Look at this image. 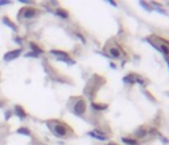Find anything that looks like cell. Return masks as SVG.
<instances>
[{"label": "cell", "mask_w": 169, "mask_h": 145, "mask_svg": "<svg viewBox=\"0 0 169 145\" xmlns=\"http://www.w3.org/2000/svg\"><path fill=\"white\" fill-rule=\"evenodd\" d=\"M50 129L57 137H65L67 135V127L65 124H62V123L54 121V124L50 127Z\"/></svg>", "instance_id": "obj_1"}, {"label": "cell", "mask_w": 169, "mask_h": 145, "mask_svg": "<svg viewBox=\"0 0 169 145\" xmlns=\"http://www.w3.org/2000/svg\"><path fill=\"white\" fill-rule=\"evenodd\" d=\"M73 111H74L75 115L82 116V115L85 113V111H86V102H85L83 99L77 100L75 104H74V108H73Z\"/></svg>", "instance_id": "obj_2"}, {"label": "cell", "mask_w": 169, "mask_h": 145, "mask_svg": "<svg viewBox=\"0 0 169 145\" xmlns=\"http://www.w3.org/2000/svg\"><path fill=\"white\" fill-rule=\"evenodd\" d=\"M37 9L32 8V7H28V8H23L20 11V16H23L24 18H33L37 16Z\"/></svg>", "instance_id": "obj_3"}, {"label": "cell", "mask_w": 169, "mask_h": 145, "mask_svg": "<svg viewBox=\"0 0 169 145\" xmlns=\"http://www.w3.org/2000/svg\"><path fill=\"white\" fill-rule=\"evenodd\" d=\"M21 52H23V49H16V50H11V52H8V53H5L3 58H4V61L10 62V61H12V60H15V58L19 57V55L21 54Z\"/></svg>", "instance_id": "obj_4"}, {"label": "cell", "mask_w": 169, "mask_h": 145, "mask_svg": "<svg viewBox=\"0 0 169 145\" xmlns=\"http://www.w3.org/2000/svg\"><path fill=\"white\" fill-rule=\"evenodd\" d=\"M15 113L17 115V118H20L21 120H24L27 118V112L23 110L21 106H15Z\"/></svg>", "instance_id": "obj_5"}, {"label": "cell", "mask_w": 169, "mask_h": 145, "mask_svg": "<svg viewBox=\"0 0 169 145\" xmlns=\"http://www.w3.org/2000/svg\"><path fill=\"white\" fill-rule=\"evenodd\" d=\"M89 136L97 138V140H100V141H106L107 137L104 136V135H102L99 131H93V132H89Z\"/></svg>", "instance_id": "obj_6"}, {"label": "cell", "mask_w": 169, "mask_h": 145, "mask_svg": "<svg viewBox=\"0 0 169 145\" xmlns=\"http://www.w3.org/2000/svg\"><path fill=\"white\" fill-rule=\"evenodd\" d=\"M50 54L56 55L58 60H60V58H66V57H67V53H66V52H61V50H52Z\"/></svg>", "instance_id": "obj_7"}, {"label": "cell", "mask_w": 169, "mask_h": 145, "mask_svg": "<svg viewBox=\"0 0 169 145\" xmlns=\"http://www.w3.org/2000/svg\"><path fill=\"white\" fill-rule=\"evenodd\" d=\"M3 23H4L5 25H8V26H10L12 30H17V26L15 25V24L12 23V21H11V20H10V18H8V17H5V16L3 17Z\"/></svg>", "instance_id": "obj_8"}, {"label": "cell", "mask_w": 169, "mask_h": 145, "mask_svg": "<svg viewBox=\"0 0 169 145\" xmlns=\"http://www.w3.org/2000/svg\"><path fill=\"white\" fill-rule=\"evenodd\" d=\"M29 46L32 48V52H33V53H36V54H41V53H42V49L40 48V46L36 45L35 42H29Z\"/></svg>", "instance_id": "obj_9"}, {"label": "cell", "mask_w": 169, "mask_h": 145, "mask_svg": "<svg viewBox=\"0 0 169 145\" xmlns=\"http://www.w3.org/2000/svg\"><path fill=\"white\" fill-rule=\"evenodd\" d=\"M108 53H110V57H112V58H119L120 57V52H119V49H116V48H111Z\"/></svg>", "instance_id": "obj_10"}, {"label": "cell", "mask_w": 169, "mask_h": 145, "mask_svg": "<svg viewBox=\"0 0 169 145\" xmlns=\"http://www.w3.org/2000/svg\"><path fill=\"white\" fill-rule=\"evenodd\" d=\"M17 133L19 135H24V136H30V131L27 127H21L17 129Z\"/></svg>", "instance_id": "obj_11"}, {"label": "cell", "mask_w": 169, "mask_h": 145, "mask_svg": "<svg viewBox=\"0 0 169 145\" xmlns=\"http://www.w3.org/2000/svg\"><path fill=\"white\" fill-rule=\"evenodd\" d=\"M136 78H137V77H135L134 74H131V75L125 77L124 82H128V83H131V85H134V83H136Z\"/></svg>", "instance_id": "obj_12"}, {"label": "cell", "mask_w": 169, "mask_h": 145, "mask_svg": "<svg viewBox=\"0 0 169 145\" xmlns=\"http://www.w3.org/2000/svg\"><path fill=\"white\" fill-rule=\"evenodd\" d=\"M122 141L127 145H136V140L135 138H127V137H122Z\"/></svg>", "instance_id": "obj_13"}, {"label": "cell", "mask_w": 169, "mask_h": 145, "mask_svg": "<svg viewBox=\"0 0 169 145\" xmlns=\"http://www.w3.org/2000/svg\"><path fill=\"white\" fill-rule=\"evenodd\" d=\"M56 15H57V16H60V17H62V18H67V17H69L67 12L63 11V9H57V11H56Z\"/></svg>", "instance_id": "obj_14"}, {"label": "cell", "mask_w": 169, "mask_h": 145, "mask_svg": "<svg viewBox=\"0 0 169 145\" xmlns=\"http://www.w3.org/2000/svg\"><path fill=\"white\" fill-rule=\"evenodd\" d=\"M159 50H160V52H162V54H164V55H169V49H168L165 45H160Z\"/></svg>", "instance_id": "obj_15"}, {"label": "cell", "mask_w": 169, "mask_h": 145, "mask_svg": "<svg viewBox=\"0 0 169 145\" xmlns=\"http://www.w3.org/2000/svg\"><path fill=\"white\" fill-rule=\"evenodd\" d=\"M93 107H94L95 110H106L107 108V104H97V103H94Z\"/></svg>", "instance_id": "obj_16"}, {"label": "cell", "mask_w": 169, "mask_h": 145, "mask_svg": "<svg viewBox=\"0 0 169 145\" xmlns=\"http://www.w3.org/2000/svg\"><path fill=\"white\" fill-rule=\"evenodd\" d=\"M136 136H139V137H143V136H145V131H144L143 128L137 129V131H136Z\"/></svg>", "instance_id": "obj_17"}, {"label": "cell", "mask_w": 169, "mask_h": 145, "mask_svg": "<svg viewBox=\"0 0 169 145\" xmlns=\"http://www.w3.org/2000/svg\"><path fill=\"white\" fill-rule=\"evenodd\" d=\"M140 5H141V7H144V8H145L148 12H151V9H152V8H151L148 4H145V3H144V1H140Z\"/></svg>", "instance_id": "obj_18"}, {"label": "cell", "mask_w": 169, "mask_h": 145, "mask_svg": "<svg viewBox=\"0 0 169 145\" xmlns=\"http://www.w3.org/2000/svg\"><path fill=\"white\" fill-rule=\"evenodd\" d=\"M25 55H27V57H38V54L33 53V52H29V53H27Z\"/></svg>", "instance_id": "obj_19"}, {"label": "cell", "mask_w": 169, "mask_h": 145, "mask_svg": "<svg viewBox=\"0 0 169 145\" xmlns=\"http://www.w3.org/2000/svg\"><path fill=\"white\" fill-rule=\"evenodd\" d=\"M7 4H11V1H8V0H0V5H7Z\"/></svg>", "instance_id": "obj_20"}, {"label": "cell", "mask_w": 169, "mask_h": 145, "mask_svg": "<svg viewBox=\"0 0 169 145\" xmlns=\"http://www.w3.org/2000/svg\"><path fill=\"white\" fill-rule=\"evenodd\" d=\"M11 115H12V112H11V111H7V112H5V119H10L11 118Z\"/></svg>", "instance_id": "obj_21"}, {"label": "cell", "mask_w": 169, "mask_h": 145, "mask_svg": "<svg viewBox=\"0 0 169 145\" xmlns=\"http://www.w3.org/2000/svg\"><path fill=\"white\" fill-rule=\"evenodd\" d=\"M21 3H24V4H32V1L30 0H20Z\"/></svg>", "instance_id": "obj_22"}, {"label": "cell", "mask_w": 169, "mask_h": 145, "mask_svg": "<svg viewBox=\"0 0 169 145\" xmlns=\"http://www.w3.org/2000/svg\"><path fill=\"white\" fill-rule=\"evenodd\" d=\"M15 41L19 42V44H20V42H21V38H20V37H16V38H15Z\"/></svg>", "instance_id": "obj_23"}, {"label": "cell", "mask_w": 169, "mask_h": 145, "mask_svg": "<svg viewBox=\"0 0 169 145\" xmlns=\"http://www.w3.org/2000/svg\"><path fill=\"white\" fill-rule=\"evenodd\" d=\"M108 3H110V4H111V5H114V7H116V4L112 1V0H108Z\"/></svg>", "instance_id": "obj_24"}, {"label": "cell", "mask_w": 169, "mask_h": 145, "mask_svg": "<svg viewBox=\"0 0 169 145\" xmlns=\"http://www.w3.org/2000/svg\"><path fill=\"white\" fill-rule=\"evenodd\" d=\"M0 107H3V103H1V102H0Z\"/></svg>", "instance_id": "obj_25"}, {"label": "cell", "mask_w": 169, "mask_h": 145, "mask_svg": "<svg viewBox=\"0 0 169 145\" xmlns=\"http://www.w3.org/2000/svg\"><path fill=\"white\" fill-rule=\"evenodd\" d=\"M108 145H115V144H112V143H111V144H108Z\"/></svg>", "instance_id": "obj_26"}, {"label": "cell", "mask_w": 169, "mask_h": 145, "mask_svg": "<svg viewBox=\"0 0 169 145\" xmlns=\"http://www.w3.org/2000/svg\"><path fill=\"white\" fill-rule=\"evenodd\" d=\"M168 66H169V61H168Z\"/></svg>", "instance_id": "obj_27"}]
</instances>
